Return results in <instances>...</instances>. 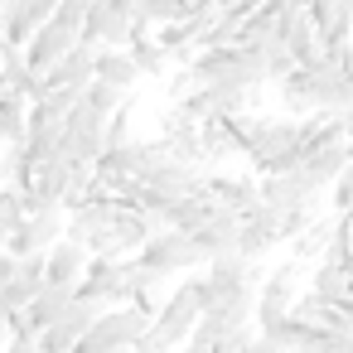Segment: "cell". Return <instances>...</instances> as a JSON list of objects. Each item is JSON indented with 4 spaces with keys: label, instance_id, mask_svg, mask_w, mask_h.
<instances>
[{
    "label": "cell",
    "instance_id": "cell-1",
    "mask_svg": "<svg viewBox=\"0 0 353 353\" xmlns=\"http://www.w3.org/2000/svg\"><path fill=\"white\" fill-rule=\"evenodd\" d=\"M199 314H203V300H199V285H194V276H189L184 285H174V290L160 300L155 319H150L145 334L136 339V353H174V348H184V339L194 334Z\"/></svg>",
    "mask_w": 353,
    "mask_h": 353
},
{
    "label": "cell",
    "instance_id": "cell-2",
    "mask_svg": "<svg viewBox=\"0 0 353 353\" xmlns=\"http://www.w3.org/2000/svg\"><path fill=\"white\" fill-rule=\"evenodd\" d=\"M247 160L261 170V174H281V170H295L305 160L300 150V121L295 117H261L252 145H247Z\"/></svg>",
    "mask_w": 353,
    "mask_h": 353
},
{
    "label": "cell",
    "instance_id": "cell-3",
    "mask_svg": "<svg viewBox=\"0 0 353 353\" xmlns=\"http://www.w3.org/2000/svg\"><path fill=\"white\" fill-rule=\"evenodd\" d=\"M145 324H150V314H145V310H136V305H107V310L92 319V329L73 343V353H112V348H136V339L145 334Z\"/></svg>",
    "mask_w": 353,
    "mask_h": 353
},
{
    "label": "cell",
    "instance_id": "cell-4",
    "mask_svg": "<svg viewBox=\"0 0 353 353\" xmlns=\"http://www.w3.org/2000/svg\"><path fill=\"white\" fill-rule=\"evenodd\" d=\"M136 261L150 266L155 276H184V271L203 266V252L194 247V237H189L184 228H160V232H150V237L141 242Z\"/></svg>",
    "mask_w": 353,
    "mask_h": 353
},
{
    "label": "cell",
    "instance_id": "cell-5",
    "mask_svg": "<svg viewBox=\"0 0 353 353\" xmlns=\"http://www.w3.org/2000/svg\"><path fill=\"white\" fill-rule=\"evenodd\" d=\"M78 39L92 44V49H126L136 39V15L121 10V6H112V0H92L88 15H83Z\"/></svg>",
    "mask_w": 353,
    "mask_h": 353
},
{
    "label": "cell",
    "instance_id": "cell-6",
    "mask_svg": "<svg viewBox=\"0 0 353 353\" xmlns=\"http://www.w3.org/2000/svg\"><path fill=\"white\" fill-rule=\"evenodd\" d=\"M102 310H107L102 300H92V295H73V300H68V310H63V314H59V319L34 339V343H39V353H73V343L92 329V319H97Z\"/></svg>",
    "mask_w": 353,
    "mask_h": 353
},
{
    "label": "cell",
    "instance_id": "cell-7",
    "mask_svg": "<svg viewBox=\"0 0 353 353\" xmlns=\"http://www.w3.org/2000/svg\"><path fill=\"white\" fill-rule=\"evenodd\" d=\"M59 150L73 155V160H83V165H92V160L107 150V117L92 112L88 102H78V107L68 112V121H63V141H59Z\"/></svg>",
    "mask_w": 353,
    "mask_h": 353
},
{
    "label": "cell",
    "instance_id": "cell-8",
    "mask_svg": "<svg viewBox=\"0 0 353 353\" xmlns=\"http://www.w3.org/2000/svg\"><path fill=\"white\" fill-rule=\"evenodd\" d=\"M63 228H68V218H63V208L59 203H44V208H34V213H25L20 218V228L10 232V252L15 256H30V252H49L59 237H63Z\"/></svg>",
    "mask_w": 353,
    "mask_h": 353
},
{
    "label": "cell",
    "instance_id": "cell-9",
    "mask_svg": "<svg viewBox=\"0 0 353 353\" xmlns=\"http://www.w3.org/2000/svg\"><path fill=\"white\" fill-rule=\"evenodd\" d=\"M73 44H78V30H73V25H63L59 15H49V20L30 34V44H25V63L44 78V73H49V68L73 49Z\"/></svg>",
    "mask_w": 353,
    "mask_h": 353
},
{
    "label": "cell",
    "instance_id": "cell-10",
    "mask_svg": "<svg viewBox=\"0 0 353 353\" xmlns=\"http://www.w3.org/2000/svg\"><path fill=\"white\" fill-rule=\"evenodd\" d=\"M276 242H281V208H271V203L247 208V213H242V232H237V252L256 261V256H266Z\"/></svg>",
    "mask_w": 353,
    "mask_h": 353
},
{
    "label": "cell",
    "instance_id": "cell-11",
    "mask_svg": "<svg viewBox=\"0 0 353 353\" xmlns=\"http://www.w3.org/2000/svg\"><path fill=\"white\" fill-rule=\"evenodd\" d=\"M92 78H97V49L78 39V44H73L39 83H44V88H73V92H88Z\"/></svg>",
    "mask_w": 353,
    "mask_h": 353
},
{
    "label": "cell",
    "instance_id": "cell-12",
    "mask_svg": "<svg viewBox=\"0 0 353 353\" xmlns=\"http://www.w3.org/2000/svg\"><path fill=\"white\" fill-rule=\"evenodd\" d=\"M88 261H92V252H88L83 242L59 237V242L44 252V281H49V285H78V281L88 276Z\"/></svg>",
    "mask_w": 353,
    "mask_h": 353
},
{
    "label": "cell",
    "instance_id": "cell-13",
    "mask_svg": "<svg viewBox=\"0 0 353 353\" xmlns=\"http://www.w3.org/2000/svg\"><path fill=\"white\" fill-rule=\"evenodd\" d=\"M237 232H242V213H232V208H218L203 228H194L189 237H194V247L203 252V261H213V256H223V252H237Z\"/></svg>",
    "mask_w": 353,
    "mask_h": 353
},
{
    "label": "cell",
    "instance_id": "cell-14",
    "mask_svg": "<svg viewBox=\"0 0 353 353\" xmlns=\"http://www.w3.org/2000/svg\"><path fill=\"white\" fill-rule=\"evenodd\" d=\"M300 276H305L300 256L281 261V266H276V271L266 276V285L256 290V305H261V310H290V305L300 300Z\"/></svg>",
    "mask_w": 353,
    "mask_h": 353
},
{
    "label": "cell",
    "instance_id": "cell-15",
    "mask_svg": "<svg viewBox=\"0 0 353 353\" xmlns=\"http://www.w3.org/2000/svg\"><path fill=\"white\" fill-rule=\"evenodd\" d=\"M208 194L232 208V213H247L261 203V179H232V174H208Z\"/></svg>",
    "mask_w": 353,
    "mask_h": 353
},
{
    "label": "cell",
    "instance_id": "cell-16",
    "mask_svg": "<svg viewBox=\"0 0 353 353\" xmlns=\"http://www.w3.org/2000/svg\"><path fill=\"white\" fill-rule=\"evenodd\" d=\"M30 126V97L0 83V145H15Z\"/></svg>",
    "mask_w": 353,
    "mask_h": 353
},
{
    "label": "cell",
    "instance_id": "cell-17",
    "mask_svg": "<svg viewBox=\"0 0 353 353\" xmlns=\"http://www.w3.org/2000/svg\"><path fill=\"white\" fill-rule=\"evenodd\" d=\"M97 78L112 83V88H121V92H131L141 83V68H136L131 49H97Z\"/></svg>",
    "mask_w": 353,
    "mask_h": 353
},
{
    "label": "cell",
    "instance_id": "cell-18",
    "mask_svg": "<svg viewBox=\"0 0 353 353\" xmlns=\"http://www.w3.org/2000/svg\"><path fill=\"white\" fill-rule=\"evenodd\" d=\"M126 49H131V59H136V68H141L145 78H160V73H165V63L174 59V54H170L150 30H141V25H136V39H131Z\"/></svg>",
    "mask_w": 353,
    "mask_h": 353
},
{
    "label": "cell",
    "instance_id": "cell-19",
    "mask_svg": "<svg viewBox=\"0 0 353 353\" xmlns=\"http://www.w3.org/2000/svg\"><path fill=\"white\" fill-rule=\"evenodd\" d=\"M131 15H136L141 30H150V25H174V20L189 15V0H136Z\"/></svg>",
    "mask_w": 353,
    "mask_h": 353
},
{
    "label": "cell",
    "instance_id": "cell-20",
    "mask_svg": "<svg viewBox=\"0 0 353 353\" xmlns=\"http://www.w3.org/2000/svg\"><path fill=\"white\" fill-rule=\"evenodd\" d=\"M334 237H339V213H334V218H324V223L314 218V223L295 237V256H300V261H305V256H324Z\"/></svg>",
    "mask_w": 353,
    "mask_h": 353
},
{
    "label": "cell",
    "instance_id": "cell-21",
    "mask_svg": "<svg viewBox=\"0 0 353 353\" xmlns=\"http://www.w3.org/2000/svg\"><path fill=\"white\" fill-rule=\"evenodd\" d=\"M20 218H25L20 189H15V184H0V242H10V232L20 228Z\"/></svg>",
    "mask_w": 353,
    "mask_h": 353
},
{
    "label": "cell",
    "instance_id": "cell-22",
    "mask_svg": "<svg viewBox=\"0 0 353 353\" xmlns=\"http://www.w3.org/2000/svg\"><path fill=\"white\" fill-rule=\"evenodd\" d=\"M83 102H88L92 112L112 117V112L126 102V92H121V88H112V83H102V78H92V83H88V92H83Z\"/></svg>",
    "mask_w": 353,
    "mask_h": 353
},
{
    "label": "cell",
    "instance_id": "cell-23",
    "mask_svg": "<svg viewBox=\"0 0 353 353\" xmlns=\"http://www.w3.org/2000/svg\"><path fill=\"white\" fill-rule=\"evenodd\" d=\"M136 136H131V107L121 102L112 117H107V150H121V145H131Z\"/></svg>",
    "mask_w": 353,
    "mask_h": 353
},
{
    "label": "cell",
    "instance_id": "cell-24",
    "mask_svg": "<svg viewBox=\"0 0 353 353\" xmlns=\"http://www.w3.org/2000/svg\"><path fill=\"white\" fill-rule=\"evenodd\" d=\"M329 189H334V213H339V218H343V213H353V160L339 170V179H334Z\"/></svg>",
    "mask_w": 353,
    "mask_h": 353
},
{
    "label": "cell",
    "instance_id": "cell-25",
    "mask_svg": "<svg viewBox=\"0 0 353 353\" xmlns=\"http://www.w3.org/2000/svg\"><path fill=\"white\" fill-rule=\"evenodd\" d=\"M0 353H39V343H34V339H15V334H10V343L0 348Z\"/></svg>",
    "mask_w": 353,
    "mask_h": 353
},
{
    "label": "cell",
    "instance_id": "cell-26",
    "mask_svg": "<svg viewBox=\"0 0 353 353\" xmlns=\"http://www.w3.org/2000/svg\"><path fill=\"white\" fill-rule=\"evenodd\" d=\"M339 121H343V136H348V141H353V102H348V107H343V112H339Z\"/></svg>",
    "mask_w": 353,
    "mask_h": 353
},
{
    "label": "cell",
    "instance_id": "cell-27",
    "mask_svg": "<svg viewBox=\"0 0 353 353\" xmlns=\"http://www.w3.org/2000/svg\"><path fill=\"white\" fill-rule=\"evenodd\" d=\"M0 324H10V305L6 300H0Z\"/></svg>",
    "mask_w": 353,
    "mask_h": 353
},
{
    "label": "cell",
    "instance_id": "cell-28",
    "mask_svg": "<svg viewBox=\"0 0 353 353\" xmlns=\"http://www.w3.org/2000/svg\"><path fill=\"white\" fill-rule=\"evenodd\" d=\"M112 353H136V348H112Z\"/></svg>",
    "mask_w": 353,
    "mask_h": 353
},
{
    "label": "cell",
    "instance_id": "cell-29",
    "mask_svg": "<svg viewBox=\"0 0 353 353\" xmlns=\"http://www.w3.org/2000/svg\"><path fill=\"white\" fill-rule=\"evenodd\" d=\"M348 334H353V319H348Z\"/></svg>",
    "mask_w": 353,
    "mask_h": 353
},
{
    "label": "cell",
    "instance_id": "cell-30",
    "mask_svg": "<svg viewBox=\"0 0 353 353\" xmlns=\"http://www.w3.org/2000/svg\"><path fill=\"white\" fill-rule=\"evenodd\" d=\"M0 6H10V0H0Z\"/></svg>",
    "mask_w": 353,
    "mask_h": 353
}]
</instances>
